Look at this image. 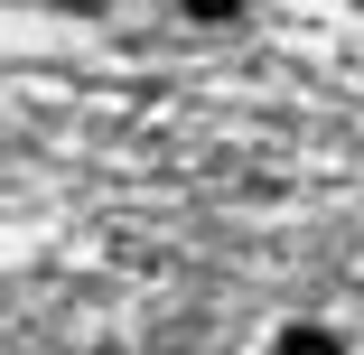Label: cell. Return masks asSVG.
Listing matches in <instances>:
<instances>
[{
	"label": "cell",
	"instance_id": "obj_1",
	"mask_svg": "<svg viewBox=\"0 0 364 355\" xmlns=\"http://www.w3.org/2000/svg\"><path fill=\"white\" fill-rule=\"evenodd\" d=\"M280 355H346V346H336L327 327H289V337H280Z\"/></svg>",
	"mask_w": 364,
	"mask_h": 355
},
{
	"label": "cell",
	"instance_id": "obj_2",
	"mask_svg": "<svg viewBox=\"0 0 364 355\" xmlns=\"http://www.w3.org/2000/svg\"><path fill=\"white\" fill-rule=\"evenodd\" d=\"M187 10H196V19H225V10H234V0H187Z\"/></svg>",
	"mask_w": 364,
	"mask_h": 355
}]
</instances>
